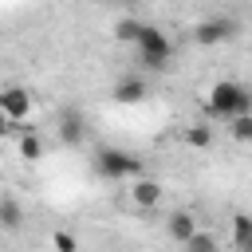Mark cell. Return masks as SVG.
Masks as SVG:
<instances>
[{
	"label": "cell",
	"mask_w": 252,
	"mask_h": 252,
	"mask_svg": "<svg viewBox=\"0 0 252 252\" xmlns=\"http://www.w3.org/2000/svg\"><path fill=\"white\" fill-rule=\"evenodd\" d=\"M142 28H146V24H138V20H118V28H114V39H122V43H138Z\"/></svg>",
	"instance_id": "9a60e30c"
},
{
	"label": "cell",
	"mask_w": 252,
	"mask_h": 252,
	"mask_svg": "<svg viewBox=\"0 0 252 252\" xmlns=\"http://www.w3.org/2000/svg\"><path fill=\"white\" fill-rule=\"evenodd\" d=\"M209 142H213V130H209L205 122H197V126H189V130H185V146H193V150H205Z\"/></svg>",
	"instance_id": "5bb4252c"
},
{
	"label": "cell",
	"mask_w": 252,
	"mask_h": 252,
	"mask_svg": "<svg viewBox=\"0 0 252 252\" xmlns=\"http://www.w3.org/2000/svg\"><path fill=\"white\" fill-rule=\"evenodd\" d=\"M232 244H236V252H252V220L244 213L232 217Z\"/></svg>",
	"instance_id": "9c48e42d"
},
{
	"label": "cell",
	"mask_w": 252,
	"mask_h": 252,
	"mask_svg": "<svg viewBox=\"0 0 252 252\" xmlns=\"http://www.w3.org/2000/svg\"><path fill=\"white\" fill-rule=\"evenodd\" d=\"M181 248H185V252H220L217 236H213V232H201V228H197V232H193V236H189Z\"/></svg>",
	"instance_id": "4fadbf2b"
},
{
	"label": "cell",
	"mask_w": 252,
	"mask_h": 252,
	"mask_svg": "<svg viewBox=\"0 0 252 252\" xmlns=\"http://www.w3.org/2000/svg\"><path fill=\"white\" fill-rule=\"evenodd\" d=\"M169 55H173L169 35H165V32H158V28H142V35H138V59H142V67L158 71V67H165V63H169Z\"/></svg>",
	"instance_id": "3957f363"
},
{
	"label": "cell",
	"mask_w": 252,
	"mask_h": 252,
	"mask_svg": "<svg viewBox=\"0 0 252 252\" xmlns=\"http://www.w3.org/2000/svg\"><path fill=\"white\" fill-rule=\"evenodd\" d=\"M0 114H4L12 126L28 122V114H32V94H28L24 87H8V91H0Z\"/></svg>",
	"instance_id": "5b68a950"
},
{
	"label": "cell",
	"mask_w": 252,
	"mask_h": 252,
	"mask_svg": "<svg viewBox=\"0 0 252 252\" xmlns=\"http://www.w3.org/2000/svg\"><path fill=\"white\" fill-rule=\"evenodd\" d=\"M20 158H24V161H39V158H43V142H39V134L28 130V126H24V134H20Z\"/></svg>",
	"instance_id": "8fae6325"
},
{
	"label": "cell",
	"mask_w": 252,
	"mask_h": 252,
	"mask_svg": "<svg viewBox=\"0 0 252 252\" xmlns=\"http://www.w3.org/2000/svg\"><path fill=\"white\" fill-rule=\"evenodd\" d=\"M83 134H87V130H83V114L67 106V110L59 114V138H63V146H79Z\"/></svg>",
	"instance_id": "52a82bcc"
},
{
	"label": "cell",
	"mask_w": 252,
	"mask_h": 252,
	"mask_svg": "<svg viewBox=\"0 0 252 252\" xmlns=\"http://www.w3.org/2000/svg\"><path fill=\"white\" fill-rule=\"evenodd\" d=\"M248 106H252V98H248V91L240 87V83H217L213 91H209V110L217 114V118H236V114H248Z\"/></svg>",
	"instance_id": "6da1fadb"
},
{
	"label": "cell",
	"mask_w": 252,
	"mask_h": 252,
	"mask_svg": "<svg viewBox=\"0 0 252 252\" xmlns=\"http://www.w3.org/2000/svg\"><path fill=\"white\" fill-rule=\"evenodd\" d=\"M51 244H55V252H79V240H75L71 232H63V228L51 236Z\"/></svg>",
	"instance_id": "e0dca14e"
},
{
	"label": "cell",
	"mask_w": 252,
	"mask_h": 252,
	"mask_svg": "<svg viewBox=\"0 0 252 252\" xmlns=\"http://www.w3.org/2000/svg\"><path fill=\"white\" fill-rule=\"evenodd\" d=\"M138 169H142V161L134 154H126V150H98L94 154V173L106 177V181H126Z\"/></svg>",
	"instance_id": "7a4b0ae2"
},
{
	"label": "cell",
	"mask_w": 252,
	"mask_h": 252,
	"mask_svg": "<svg viewBox=\"0 0 252 252\" xmlns=\"http://www.w3.org/2000/svg\"><path fill=\"white\" fill-rule=\"evenodd\" d=\"M161 197H165V189H161V181H154V177H138V181L130 185V201H134L138 209H158Z\"/></svg>",
	"instance_id": "8992f818"
},
{
	"label": "cell",
	"mask_w": 252,
	"mask_h": 252,
	"mask_svg": "<svg viewBox=\"0 0 252 252\" xmlns=\"http://www.w3.org/2000/svg\"><path fill=\"white\" fill-rule=\"evenodd\" d=\"M228 122H232V138H236V142H248V138H252V118H248V114H236V118H228Z\"/></svg>",
	"instance_id": "2e32d148"
},
{
	"label": "cell",
	"mask_w": 252,
	"mask_h": 252,
	"mask_svg": "<svg viewBox=\"0 0 252 252\" xmlns=\"http://www.w3.org/2000/svg\"><path fill=\"white\" fill-rule=\"evenodd\" d=\"M165 228H169V236H173L177 244H185V240L197 232V217H193V213H173V217L165 220Z\"/></svg>",
	"instance_id": "ba28073f"
},
{
	"label": "cell",
	"mask_w": 252,
	"mask_h": 252,
	"mask_svg": "<svg viewBox=\"0 0 252 252\" xmlns=\"http://www.w3.org/2000/svg\"><path fill=\"white\" fill-rule=\"evenodd\" d=\"M236 20H228V16H213V20H201L197 24V32H193V39L201 43V47H217V43H224V39H232L236 35Z\"/></svg>",
	"instance_id": "277c9868"
},
{
	"label": "cell",
	"mask_w": 252,
	"mask_h": 252,
	"mask_svg": "<svg viewBox=\"0 0 252 252\" xmlns=\"http://www.w3.org/2000/svg\"><path fill=\"white\" fill-rule=\"evenodd\" d=\"M8 130H12V122H8V118H4V114H0V138H4V134H8Z\"/></svg>",
	"instance_id": "ac0fdd59"
},
{
	"label": "cell",
	"mask_w": 252,
	"mask_h": 252,
	"mask_svg": "<svg viewBox=\"0 0 252 252\" xmlns=\"http://www.w3.org/2000/svg\"><path fill=\"white\" fill-rule=\"evenodd\" d=\"M114 98H118V102H142V98H146V83H142V79H122V83L114 87Z\"/></svg>",
	"instance_id": "30bf717a"
},
{
	"label": "cell",
	"mask_w": 252,
	"mask_h": 252,
	"mask_svg": "<svg viewBox=\"0 0 252 252\" xmlns=\"http://www.w3.org/2000/svg\"><path fill=\"white\" fill-rule=\"evenodd\" d=\"M0 224H4L8 232H16V228L24 224V209H20L12 197H0Z\"/></svg>",
	"instance_id": "7c38bea8"
}]
</instances>
